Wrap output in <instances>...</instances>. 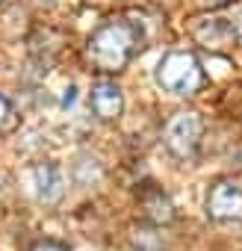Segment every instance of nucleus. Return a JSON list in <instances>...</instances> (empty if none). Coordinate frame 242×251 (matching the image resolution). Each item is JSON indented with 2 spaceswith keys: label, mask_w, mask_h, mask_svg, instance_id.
<instances>
[{
  "label": "nucleus",
  "mask_w": 242,
  "mask_h": 251,
  "mask_svg": "<svg viewBox=\"0 0 242 251\" xmlns=\"http://www.w3.org/2000/svg\"><path fill=\"white\" fill-rule=\"evenodd\" d=\"M157 83L174 95H195L204 86L201 62L189 50H171L157 65Z\"/></svg>",
  "instance_id": "obj_2"
},
{
  "label": "nucleus",
  "mask_w": 242,
  "mask_h": 251,
  "mask_svg": "<svg viewBox=\"0 0 242 251\" xmlns=\"http://www.w3.org/2000/svg\"><path fill=\"white\" fill-rule=\"evenodd\" d=\"M9 118V100L3 98V95H0V124H3Z\"/></svg>",
  "instance_id": "obj_9"
},
{
  "label": "nucleus",
  "mask_w": 242,
  "mask_h": 251,
  "mask_svg": "<svg viewBox=\"0 0 242 251\" xmlns=\"http://www.w3.org/2000/svg\"><path fill=\"white\" fill-rule=\"evenodd\" d=\"M136 50H139V30L133 24H127V21L103 24L100 30L92 33V39L86 45L89 62L103 74L127 68V62L133 59Z\"/></svg>",
  "instance_id": "obj_1"
},
{
  "label": "nucleus",
  "mask_w": 242,
  "mask_h": 251,
  "mask_svg": "<svg viewBox=\"0 0 242 251\" xmlns=\"http://www.w3.org/2000/svg\"><path fill=\"white\" fill-rule=\"evenodd\" d=\"M236 36H239V39H242V24H239V30H236Z\"/></svg>",
  "instance_id": "obj_11"
},
{
  "label": "nucleus",
  "mask_w": 242,
  "mask_h": 251,
  "mask_svg": "<svg viewBox=\"0 0 242 251\" xmlns=\"http://www.w3.org/2000/svg\"><path fill=\"white\" fill-rule=\"evenodd\" d=\"M142 207H145V216H148L151 222H157V225H169V222L174 219V207H171L169 195H163V192L154 189V186L142 192Z\"/></svg>",
  "instance_id": "obj_7"
},
{
  "label": "nucleus",
  "mask_w": 242,
  "mask_h": 251,
  "mask_svg": "<svg viewBox=\"0 0 242 251\" xmlns=\"http://www.w3.org/2000/svg\"><path fill=\"white\" fill-rule=\"evenodd\" d=\"M33 177H36V186H39V198L45 204H56L62 198V175L53 163H39L33 169Z\"/></svg>",
  "instance_id": "obj_6"
},
{
  "label": "nucleus",
  "mask_w": 242,
  "mask_h": 251,
  "mask_svg": "<svg viewBox=\"0 0 242 251\" xmlns=\"http://www.w3.org/2000/svg\"><path fill=\"white\" fill-rule=\"evenodd\" d=\"M30 251H68L65 245H59V242H50V239H45V242H36Z\"/></svg>",
  "instance_id": "obj_8"
},
{
  "label": "nucleus",
  "mask_w": 242,
  "mask_h": 251,
  "mask_svg": "<svg viewBox=\"0 0 242 251\" xmlns=\"http://www.w3.org/2000/svg\"><path fill=\"white\" fill-rule=\"evenodd\" d=\"M89 100H92V109H95V115L100 121H115L121 115V109H124V95H121V86L115 80H106V77H100V80L92 83Z\"/></svg>",
  "instance_id": "obj_5"
},
{
  "label": "nucleus",
  "mask_w": 242,
  "mask_h": 251,
  "mask_svg": "<svg viewBox=\"0 0 242 251\" xmlns=\"http://www.w3.org/2000/svg\"><path fill=\"white\" fill-rule=\"evenodd\" d=\"M207 213L213 219H218V222L242 219V183H236V180H218L210 189Z\"/></svg>",
  "instance_id": "obj_4"
},
{
  "label": "nucleus",
  "mask_w": 242,
  "mask_h": 251,
  "mask_svg": "<svg viewBox=\"0 0 242 251\" xmlns=\"http://www.w3.org/2000/svg\"><path fill=\"white\" fill-rule=\"evenodd\" d=\"M204 133V121L195 109H183L177 115H171V121L166 124V148L177 157V160H189L198 151Z\"/></svg>",
  "instance_id": "obj_3"
},
{
  "label": "nucleus",
  "mask_w": 242,
  "mask_h": 251,
  "mask_svg": "<svg viewBox=\"0 0 242 251\" xmlns=\"http://www.w3.org/2000/svg\"><path fill=\"white\" fill-rule=\"evenodd\" d=\"M201 3H207V6H216V3H224V0H201Z\"/></svg>",
  "instance_id": "obj_10"
}]
</instances>
